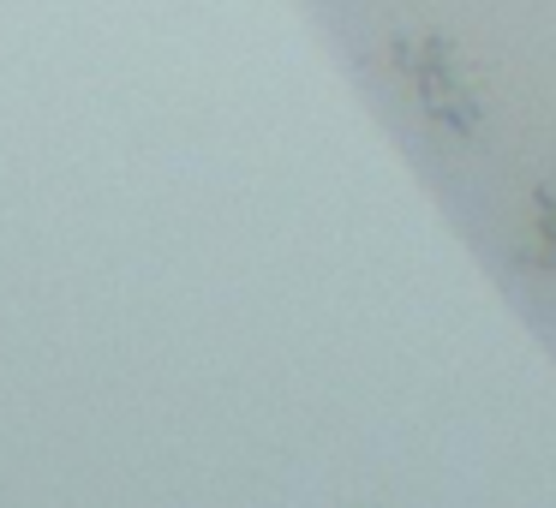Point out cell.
I'll list each match as a JSON object with an SVG mask.
<instances>
[{"label": "cell", "mask_w": 556, "mask_h": 508, "mask_svg": "<svg viewBox=\"0 0 556 508\" xmlns=\"http://www.w3.org/2000/svg\"><path fill=\"white\" fill-rule=\"evenodd\" d=\"M389 73L407 85L419 126L448 150H479L491 132V78L448 30H395Z\"/></svg>", "instance_id": "1"}, {"label": "cell", "mask_w": 556, "mask_h": 508, "mask_svg": "<svg viewBox=\"0 0 556 508\" xmlns=\"http://www.w3.org/2000/svg\"><path fill=\"white\" fill-rule=\"evenodd\" d=\"M520 264L532 276L556 281V180H539L527 192V245H520Z\"/></svg>", "instance_id": "2"}]
</instances>
